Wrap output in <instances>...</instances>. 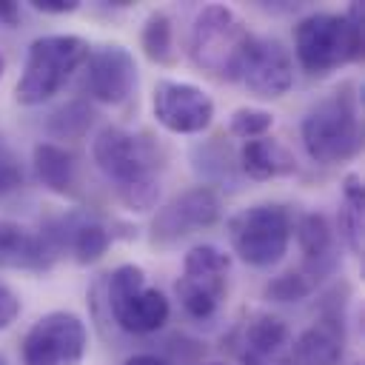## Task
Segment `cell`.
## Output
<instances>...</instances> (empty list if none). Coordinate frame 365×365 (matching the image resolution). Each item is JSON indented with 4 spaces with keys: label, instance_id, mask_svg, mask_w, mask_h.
Masks as SVG:
<instances>
[{
    "label": "cell",
    "instance_id": "6da1fadb",
    "mask_svg": "<svg viewBox=\"0 0 365 365\" xmlns=\"http://www.w3.org/2000/svg\"><path fill=\"white\" fill-rule=\"evenodd\" d=\"M94 165L114 182L117 200L128 211H151L160 202L163 151L148 134H131L120 125H106L91 143Z\"/></svg>",
    "mask_w": 365,
    "mask_h": 365
},
{
    "label": "cell",
    "instance_id": "7a4b0ae2",
    "mask_svg": "<svg viewBox=\"0 0 365 365\" xmlns=\"http://www.w3.org/2000/svg\"><path fill=\"white\" fill-rule=\"evenodd\" d=\"M294 54L305 74L325 77L362 57V3L348 11H314L294 26Z\"/></svg>",
    "mask_w": 365,
    "mask_h": 365
},
{
    "label": "cell",
    "instance_id": "3957f363",
    "mask_svg": "<svg viewBox=\"0 0 365 365\" xmlns=\"http://www.w3.org/2000/svg\"><path fill=\"white\" fill-rule=\"evenodd\" d=\"M305 154L319 165H339L359 154L362 123L359 100L354 83H342L328 97H322L299 125Z\"/></svg>",
    "mask_w": 365,
    "mask_h": 365
},
{
    "label": "cell",
    "instance_id": "277c9868",
    "mask_svg": "<svg viewBox=\"0 0 365 365\" xmlns=\"http://www.w3.org/2000/svg\"><path fill=\"white\" fill-rule=\"evenodd\" d=\"M88 43L77 34H43L29 43L14 100L20 106H40L51 100L88 57Z\"/></svg>",
    "mask_w": 365,
    "mask_h": 365
},
{
    "label": "cell",
    "instance_id": "5b68a950",
    "mask_svg": "<svg viewBox=\"0 0 365 365\" xmlns=\"http://www.w3.org/2000/svg\"><path fill=\"white\" fill-rule=\"evenodd\" d=\"M251 37L254 34L228 6H202L191 26L188 57L200 71L217 80H240Z\"/></svg>",
    "mask_w": 365,
    "mask_h": 365
},
{
    "label": "cell",
    "instance_id": "8992f818",
    "mask_svg": "<svg viewBox=\"0 0 365 365\" xmlns=\"http://www.w3.org/2000/svg\"><path fill=\"white\" fill-rule=\"evenodd\" d=\"M225 231L234 254L245 265L271 268L288 254L294 222H291V211L282 202H254L237 211L228 220Z\"/></svg>",
    "mask_w": 365,
    "mask_h": 365
},
{
    "label": "cell",
    "instance_id": "52a82bcc",
    "mask_svg": "<svg viewBox=\"0 0 365 365\" xmlns=\"http://www.w3.org/2000/svg\"><path fill=\"white\" fill-rule=\"evenodd\" d=\"M108 308L114 322L128 334H154L171 317L165 294L151 288L145 271L134 262L117 265L108 274Z\"/></svg>",
    "mask_w": 365,
    "mask_h": 365
},
{
    "label": "cell",
    "instance_id": "ba28073f",
    "mask_svg": "<svg viewBox=\"0 0 365 365\" xmlns=\"http://www.w3.org/2000/svg\"><path fill=\"white\" fill-rule=\"evenodd\" d=\"M228 254L217 245H194L182 259L174 294L191 319H211L228 294Z\"/></svg>",
    "mask_w": 365,
    "mask_h": 365
},
{
    "label": "cell",
    "instance_id": "9c48e42d",
    "mask_svg": "<svg viewBox=\"0 0 365 365\" xmlns=\"http://www.w3.org/2000/svg\"><path fill=\"white\" fill-rule=\"evenodd\" d=\"M86 351L88 331L74 311H48L23 336V365H80Z\"/></svg>",
    "mask_w": 365,
    "mask_h": 365
},
{
    "label": "cell",
    "instance_id": "30bf717a",
    "mask_svg": "<svg viewBox=\"0 0 365 365\" xmlns=\"http://www.w3.org/2000/svg\"><path fill=\"white\" fill-rule=\"evenodd\" d=\"M151 111L171 134H202L214 123L211 94L182 80H157L151 91Z\"/></svg>",
    "mask_w": 365,
    "mask_h": 365
},
{
    "label": "cell",
    "instance_id": "8fae6325",
    "mask_svg": "<svg viewBox=\"0 0 365 365\" xmlns=\"http://www.w3.org/2000/svg\"><path fill=\"white\" fill-rule=\"evenodd\" d=\"M222 200L208 185H194L182 194H177L168 205H163L151 222V242L154 245H171L194 231H205L220 222Z\"/></svg>",
    "mask_w": 365,
    "mask_h": 365
},
{
    "label": "cell",
    "instance_id": "7c38bea8",
    "mask_svg": "<svg viewBox=\"0 0 365 365\" xmlns=\"http://www.w3.org/2000/svg\"><path fill=\"white\" fill-rule=\"evenodd\" d=\"M83 68H86L83 71V88L97 103L120 106L137 88V63L125 46L108 43V46L91 48Z\"/></svg>",
    "mask_w": 365,
    "mask_h": 365
},
{
    "label": "cell",
    "instance_id": "4fadbf2b",
    "mask_svg": "<svg viewBox=\"0 0 365 365\" xmlns=\"http://www.w3.org/2000/svg\"><path fill=\"white\" fill-rule=\"evenodd\" d=\"M291 328L285 319L254 311L231 334V348L240 365H291Z\"/></svg>",
    "mask_w": 365,
    "mask_h": 365
},
{
    "label": "cell",
    "instance_id": "5bb4252c",
    "mask_svg": "<svg viewBox=\"0 0 365 365\" xmlns=\"http://www.w3.org/2000/svg\"><path fill=\"white\" fill-rule=\"evenodd\" d=\"M242 86L259 100H277L294 86V57L277 37H251L242 68Z\"/></svg>",
    "mask_w": 365,
    "mask_h": 365
},
{
    "label": "cell",
    "instance_id": "9a60e30c",
    "mask_svg": "<svg viewBox=\"0 0 365 365\" xmlns=\"http://www.w3.org/2000/svg\"><path fill=\"white\" fill-rule=\"evenodd\" d=\"M345 354V322L336 311H325L291 339V365H339Z\"/></svg>",
    "mask_w": 365,
    "mask_h": 365
},
{
    "label": "cell",
    "instance_id": "2e32d148",
    "mask_svg": "<svg viewBox=\"0 0 365 365\" xmlns=\"http://www.w3.org/2000/svg\"><path fill=\"white\" fill-rule=\"evenodd\" d=\"M57 254L43 240V234L31 231L17 220L0 217V271H31L43 274L54 265Z\"/></svg>",
    "mask_w": 365,
    "mask_h": 365
},
{
    "label": "cell",
    "instance_id": "e0dca14e",
    "mask_svg": "<svg viewBox=\"0 0 365 365\" xmlns=\"http://www.w3.org/2000/svg\"><path fill=\"white\" fill-rule=\"evenodd\" d=\"M297 242L302 251V274H308L314 282L336 268L334 257V228L325 214L311 211L297 225Z\"/></svg>",
    "mask_w": 365,
    "mask_h": 365
},
{
    "label": "cell",
    "instance_id": "ac0fdd59",
    "mask_svg": "<svg viewBox=\"0 0 365 365\" xmlns=\"http://www.w3.org/2000/svg\"><path fill=\"white\" fill-rule=\"evenodd\" d=\"M240 168L251 180H279L297 174V160L294 154L274 137H257L245 140L240 148Z\"/></svg>",
    "mask_w": 365,
    "mask_h": 365
},
{
    "label": "cell",
    "instance_id": "d6986e66",
    "mask_svg": "<svg viewBox=\"0 0 365 365\" xmlns=\"http://www.w3.org/2000/svg\"><path fill=\"white\" fill-rule=\"evenodd\" d=\"M31 163H34V174L37 180L60 197H74V185H77V160L68 148L57 145V143H37L31 151Z\"/></svg>",
    "mask_w": 365,
    "mask_h": 365
},
{
    "label": "cell",
    "instance_id": "ffe728a7",
    "mask_svg": "<svg viewBox=\"0 0 365 365\" xmlns=\"http://www.w3.org/2000/svg\"><path fill=\"white\" fill-rule=\"evenodd\" d=\"M140 48L143 54L157 63V66H174L177 63V48H174V23L165 11H151L143 20L140 29Z\"/></svg>",
    "mask_w": 365,
    "mask_h": 365
},
{
    "label": "cell",
    "instance_id": "44dd1931",
    "mask_svg": "<svg viewBox=\"0 0 365 365\" xmlns=\"http://www.w3.org/2000/svg\"><path fill=\"white\" fill-rule=\"evenodd\" d=\"M91 117H94V114H91V108H88L86 103L71 100V103H66L63 108H57V111L51 114L48 131H51L54 137H60V140H80V137L88 131Z\"/></svg>",
    "mask_w": 365,
    "mask_h": 365
},
{
    "label": "cell",
    "instance_id": "7402d4cb",
    "mask_svg": "<svg viewBox=\"0 0 365 365\" xmlns=\"http://www.w3.org/2000/svg\"><path fill=\"white\" fill-rule=\"evenodd\" d=\"M271 128H274V114L265 111V108L242 106V108H234L231 117H228V131H231L234 137H240V140L265 137Z\"/></svg>",
    "mask_w": 365,
    "mask_h": 365
},
{
    "label": "cell",
    "instance_id": "603a6c76",
    "mask_svg": "<svg viewBox=\"0 0 365 365\" xmlns=\"http://www.w3.org/2000/svg\"><path fill=\"white\" fill-rule=\"evenodd\" d=\"M314 279L302 271H288V274H279L277 279H271L265 285V297L274 299V302H299L305 299L311 291H314Z\"/></svg>",
    "mask_w": 365,
    "mask_h": 365
},
{
    "label": "cell",
    "instance_id": "cb8c5ba5",
    "mask_svg": "<svg viewBox=\"0 0 365 365\" xmlns=\"http://www.w3.org/2000/svg\"><path fill=\"white\" fill-rule=\"evenodd\" d=\"M23 185V171H20V163L6 151L0 148V197L3 194H11L14 188Z\"/></svg>",
    "mask_w": 365,
    "mask_h": 365
},
{
    "label": "cell",
    "instance_id": "d4e9b609",
    "mask_svg": "<svg viewBox=\"0 0 365 365\" xmlns=\"http://www.w3.org/2000/svg\"><path fill=\"white\" fill-rule=\"evenodd\" d=\"M20 317V297L0 279V331H6Z\"/></svg>",
    "mask_w": 365,
    "mask_h": 365
},
{
    "label": "cell",
    "instance_id": "484cf974",
    "mask_svg": "<svg viewBox=\"0 0 365 365\" xmlns=\"http://www.w3.org/2000/svg\"><path fill=\"white\" fill-rule=\"evenodd\" d=\"M342 197H345V205L351 208H365V197H362V180L356 174H348L345 182H342Z\"/></svg>",
    "mask_w": 365,
    "mask_h": 365
},
{
    "label": "cell",
    "instance_id": "4316f807",
    "mask_svg": "<svg viewBox=\"0 0 365 365\" xmlns=\"http://www.w3.org/2000/svg\"><path fill=\"white\" fill-rule=\"evenodd\" d=\"M31 6L43 14H71L80 9V0H31Z\"/></svg>",
    "mask_w": 365,
    "mask_h": 365
},
{
    "label": "cell",
    "instance_id": "83f0119b",
    "mask_svg": "<svg viewBox=\"0 0 365 365\" xmlns=\"http://www.w3.org/2000/svg\"><path fill=\"white\" fill-rule=\"evenodd\" d=\"M20 20V9H17V3H11V0H0V23L3 26H14Z\"/></svg>",
    "mask_w": 365,
    "mask_h": 365
},
{
    "label": "cell",
    "instance_id": "f1b7e54d",
    "mask_svg": "<svg viewBox=\"0 0 365 365\" xmlns=\"http://www.w3.org/2000/svg\"><path fill=\"white\" fill-rule=\"evenodd\" d=\"M123 365H168V362L160 359V356H154V354H134V356H128Z\"/></svg>",
    "mask_w": 365,
    "mask_h": 365
},
{
    "label": "cell",
    "instance_id": "f546056e",
    "mask_svg": "<svg viewBox=\"0 0 365 365\" xmlns=\"http://www.w3.org/2000/svg\"><path fill=\"white\" fill-rule=\"evenodd\" d=\"M3 71H6V60H3V54H0V77H3Z\"/></svg>",
    "mask_w": 365,
    "mask_h": 365
},
{
    "label": "cell",
    "instance_id": "4dcf8cb0",
    "mask_svg": "<svg viewBox=\"0 0 365 365\" xmlns=\"http://www.w3.org/2000/svg\"><path fill=\"white\" fill-rule=\"evenodd\" d=\"M0 365H6V359H3V356H0Z\"/></svg>",
    "mask_w": 365,
    "mask_h": 365
}]
</instances>
